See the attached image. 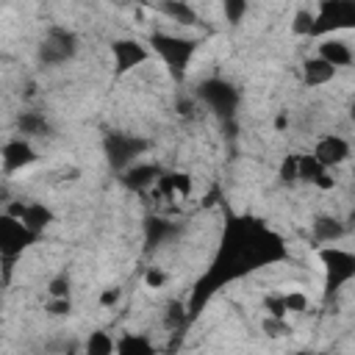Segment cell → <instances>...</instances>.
Here are the masks:
<instances>
[{
    "label": "cell",
    "mask_w": 355,
    "mask_h": 355,
    "mask_svg": "<svg viewBox=\"0 0 355 355\" xmlns=\"http://www.w3.org/2000/svg\"><path fill=\"white\" fill-rule=\"evenodd\" d=\"M144 283H147V288H161V286L166 283V275H164L158 266H150L147 275H144Z\"/></svg>",
    "instance_id": "cell-32"
},
{
    "label": "cell",
    "mask_w": 355,
    "mask_h": 355,
    "mask_svg": "<svg viewBox=\"0 0 355 355\" xmlns=\"http://www.w3.org/2000/svg\"><path fill=\"white\" fill-rule=\"evenodd\" d=\"M36 241H39V236L33 230H28L19 219H14L8 214L0 216V252H3V261H17Z\"/></svg>",
    "instance_id": "cell-8"
},
{
    "label": "cell",
    "mask_w": 355,
    "mask_h": 355,
    "mask_svg": "<svg viewBox=\"0 0 355 355\" xmlns=\"http://www.w3.org/2000/svg\"><path fill=\"white\" fill-rule=\"evenodd\" d=\"M263 333H266V336H272V338H280V336L291 333V327H288V322H286V319L266 316V319H263Z\"/></svg>",
    "instance_id": "cell-30"
},
{
    "label": "cell",
    "mask_w": 355,
    "mask_h": 355,
    "mask_svg": "<svg viewBox=\"0 0 355 355\" xmlns=\"http://www.w3.org/2000/svg\"><path fill=\"white\" fill-rule=\"evenodd\" d=\"M150 50L164 61V67L172 72V78H183L194 53H197V42L189 36H178V33H166V31H155L150 36Z\"/></svg>",
    "instance_id": "cell-2"
},
{
    "label": "cell",
    "mask_w": 355,
    "mask_h": 355,
    "mask_svg": "<svg viewBox=\"0 0 355 355\" xmlns=\"http://www.w3.org/2000/svg\"><path fill=\"white\" fill-rule=\"evenodd\" d=\"M119 297H122V288L119 286H111V288H103V294H100V308H114L116 302H119Z\"/></svg>",
    "instance_id": "cell-31"
},
{
    "label": "cell",
    "mask_w": 355,
    "mask_h": 355,
    "mask_svg": "<svg viewBox=\"0 0 355 355\" xmlns=\"http://www.w3.org/2000/svg\"><path fill=\"white\" fill-rule=\"evenodd\" d=\"M111 58H114V75L122 78V75L133 72L136 67H141L150 58V50L139 39H114L111 42Z\"/></svg>",
    "instance_id": "cell-10"
},
{
    "label": "cell",
    "mask_w": 355,
    "mask_h": 355,
    "mask_svg": "<svg viewBox=\"0 0 355 355\" xmlns=\"http://www.w3.org/2000/svg\"><path fill=\"white\" fill-rule=\"evenodd\" d=\"M275 125H277V130H283V128L288 125V119H286V116H277V122H275Z\"/></svg>",
    "instance_id": "cell-36"
},
{
    "label": "cell",
    "mask_w": 355,
    "mask_h": 355,
    "mask_svg": "<svg viewBox=\"0 0 355 355\" xmlns=\"http://www.w3.org/2000/svg\"><path fill=\"white\" fill-rule=\"evenodd\" d=\"M347 222H349V225H355V211L349 214V219H347Z\"/></svg>",
    "instance_id": "cell-38"
},
{
    "label": "cell",
    "mask_w": 355,
    "mask_h": 355,
    "mask_svg": "<svg viewBox=\"0 0 355 355\" xmlns=\"http://www.w3.org/2000/svg\"><path fill=\"white\" fill-rule=\"evenodd\" d=\"M72 311V302L69 300H50L47 302V313L50 316H67Z\"/></svg>",
    "instance_id": "cell-33"
},
{
    "label": "cell",
    "mask_w": 355,
    "mask_h": 355,
    "mask_svg": "<svg viewBox=\"0 0 355 355\" xmlns=\"http://www.w3.org/2000/svg\"><path fill=\"white\" fill-rule=\"evenodd\" d=\"M17 130L22 133V139H42V136H47L50 133V122H47V116L42 114V111H22L19 116H17Z\"/></svg>",
    "instance_id": "cell-18"
},
{
    "label": "cell",
    "mask_w": 355,
    "mask_h": 355,
    "mask_svg": "<svg viewBox=\"0 0 355 355\" xmlns=\"http://www.w3.org/2000/svg\"><path fill=\"white\" fill-rule=\"evenodd\" d=\"M277 178L283 183H300V153H291L280 161V169H277Z\"/></svg>",
    "instance_id": "cell-24"
},
{
    "label": "cell",
    "mask_w": 355,
    "mask_h": 355,
    "mask_svg": "<svg viewBox=\"0 0 355 355\" xmlns=\"http://www.w3.org/2000/svg\"><path fill=\"white\" fill-rule=\"evenodd\" d=\"M3 214L19 219V222H22L28 230H33L36 236H42V233L55 222L53 208H47L44 202H36V200H17V202H8Z\"/></svg>",
    "instance_id": "cell-9"
},
{
    "label": "cell",
    "mask_w": 355,
    "mask_h": 355,
    "mask_svg": "<svg viewBox=\"0 0 355 355\" xmlns=\"http://www.w3.org/2000/svg\"><path fill=\"white\" fill-rule=\"evenodd\" d=\"M283 302H286V311H288V313H302V311L308 308V297H305L300 288L283 291Z\"/></svg>",
    "instance_id": "cell-28"
},
{
    "label": "cell",
    "mask_w": 355,
    "mask_h": 355,
    "mask_svg": "<svg viewBox=\"0 0 355 355\" xmlns=\"http://www.w3.org/2000/svg\"><path fill=\"white\" fill-rule=\"evenodd\" d=\"M263 311H266V316H275V319H286L288 316L283 294H266L263 297Z\"/></svg>",
    "instance_id": "cell-29"
},
{
    "label": "cell",
    "mask_w": 355,
    "mask_h": 355,
    "mask_svg": "<svg viewBox=\"0 0 355 355\" xmlns=\"http://www.w3.org/2000/svg\"><path fill=\"white\" fill-rule=\"evenodd\" d=\"M172 236H178V225L169 222V219H161V216H153L144 222V241L147 247H158L164 241H169Z\"/></svg>",
    "instance_id": "cell-20"
},
{
    "label": "cell",
    "mask_w": 355,
    "mask_h": 355,
    "mask_svg": "<svg viewBox=\"0 0 355 355\" xmlns=\"http://www.w3.org/2000/svg\"><path fill=\"white\" fill-rule=\"evenodd\" d=\"M155 11H161V14H164L169 22H175V25H194V22H197V11H194V6L180 3V0L158 3Z\"/></svg>",
    "instance_id": "cell-21"
},
{
    "label": "cell",
    "mask_w": 355,
    "mask_h": 355,
    "mask_svg": "<svg viewBox=\"0 0 355 355\" xmlns=\"http://www.w3.org/2000/svg\"><path fill=\"white\" fill-rule=\"evenodd\" d=\"M316 55H319V58H324L327 64H333L336 69H341V67H349V64L355 61V53H352V47H349L347 42L336 39V36H327V39H322V42H319V50H316Z\"/></svg>",
    "instance_id": "cell-15"
},
{
    "label": "cell",
    "mask_w": 355,
    "mask_h": 355,
    "mask_svg": "<svg viewBox=\"0 0 355 355\" xmlns=\"http://www.w3.org/2000/svg\"><path fill=\"white\" fill-rule=\"evenodd\" d=\"M158 178H161V169L155 166V164H133L130 169H125L122 175H119V180H122V186L125 189H130V191H144V189H150V186H155L158 183Z\"/></svg>",
    "instance_id": "cell-13"
},
{
    "label": "cell",
    "mask_w": 355,
    "mask_h": 355,
    "mask_svg": "<svg viewBox=\"0 0 355 355\" xmlns=\"http://www.w3.org/2000/svg\"><path fill=\"white\" fill-rule=\"evenodd\" d=\"M311 233H313V241L330 247V244H336V241H341L347 236V225L333 214H322V216H316L311 222Z\"/></svg>",
    "instance_id": "cell-14"
},
{
    "label": "cell",
    "mask_w": 355,
    "mask_h": 355,
    "mask_svg": "<svg viewBox=\"0 0 355 355\" xmlns=\"http://www.w3.org/2000/svg\"><path fill=\"white\" fill-rule=\"evenodd\" d=\"M116 355H155V344L147 333H122L116 338Z\"/></svg>",
    "instance_id": "cell-19"
},
{
    "label": "cell",
    "mask_w": 355,
    "mask_h": 355,
    "mask_svg": "<svg viewBox=\"0 0 355 355\" xmlns=\"http://www.w3.org/2000/svg\"><path fill=\"white\" fill-rule=\"evenodd\" d=\"M247 11H250V6H247L244 0H225V3H222V14H225V19H227L230 25L241 22V19L247 17Z\"/></svg>",
    "instance_id": "cell-26"
},
{
    "label": "cell",
    "mask_w": 355,
    "mask_h": 355,
    "mask_svg": "<svg viewBox=\"0 0 355 355\" xmlns=\"http://www.w3.org/2000/svg\"><path fill=\"white\" fill-rule=\"evenodd\" d=\"M36 158L39 155H36L33 144L28 139H22V136H14V139H8L3 144V169H6V175L19 172V169L36 164Z\"/></svg>",
    "instance_id": "cell-12"
},
{
    "label": "cell",
    "mask_w": 355,
    "mask_h": 355,
    "mask_svg": "<svg viewBox=\"0 0 355 355\" xmlns=\"http://www.w3.org/2000/svg\"><path fill=\"white\" fill-rule=\"evenodd\" d=\"M319 261L324 266V297H336L355 277V252L344 247H322Z\"/></svg>",
    "instance_id": "cell-3"
},
{
    "label": "cell",
    "mask_w": 355,
    "mask_h": 355,
    "mask_svg": "<svg viewBox=\"0 0 355 355\" xmlns=\"http://www.w3.org/2000/svg\"><path fill=\"white\" fill-rule=\"evenodd\" d=\"M324 172H327V169H324L311 153H302V155H300V183H311V186H313Z\"/></svg>",
    "instance_id": "cell-23"
},
{
    "label": "cell",
    "mask_w": 355,
    "mask_h": 355,
    "mask_svg": "<svg viewBox=\"0 0 355 355\" xmlns=\"http://www.w3.org/2000/svg\"><path fill=\"white\" fill-rule=\"evenodd\" d=\"M313 186H316V189H333V186H336V178H330V172H324Z\"/></svg>",
    "instance_id": "cell-34"
},
{
    "label": "cell",
    "mask_w": 355,
    "mask_h": 355,
    "mask_svg": "<svg viewBox=\"0 0 355 355\" xmlns=\"http://www.w3.org/2000/svg\"><path fill=\"white\" fill-rule=\"evenodd\" d=\"M313 22H316V11H311V8H300V11H297V17H294L291 31H294L297 36H311Z\"/></svg>",
    "instance_id": "cell-25"
},
{
    "label": "cell",
    "mask_w": 355,
    "mask_h": 355,
    "mask_svg": "<svg viewBox=\"0 0 355 355\" xmlns=\"http://www.w3.org/2000/svg\"><path fill=\"white\" fill-rule=\"evenodd\" d=\"M191 186L194 183H191V178L186 172H161L158 183L153 189H155V194H164L169 200H183V197L191 194Z\"/></svg>",
    "instance_id": "cell-16"
},
{
    "label": "cell",
    "mask_w": 355,
    "mask_h": 355,
    "mask_svg": "<svg viewBox=\"0 0 355 355\" xmlns=\"http://www.w3.org/2000/svg\"><path fill=\"white\" fill-rule=\"evenodd\" d=\"M147 150H150V141L141 136H133V133L114 130V133H105V139H103V153H105L111 169L119 175L125 169H130L133 164H139V155H144Z\"/></svg>",
    "instance_id": "cell-5"
},
{
    "label": "cell",
    "mask_w": 355,
    "mask_h": 355,
    "mask_svg": "<svg viewBox=\"0 0 355 355\" xmlns=\"http://www.w3.org/2000/svg\"><path fill=\"white\" fill-rule=\"evenodd\" d=\"M336 72L338 69L333 64H327L324 58H319V55H311V58L302 61V80H305V86H324V83H330L336 78Z\"/></svg>",
    "instance_id": "cell-17"
},
{
    "label": "cell",
    "mask_w": 355,
    "mask_h": 355,
    "mask_svg": "<svg viewBox=\"0 0 355 355\" xmlns=\"http://www.w3.org/2000/svg\"><path fill=\"white\" fill-rule=\"evenodd\" d=\"M83 355H116V338L108 330H92L83 341Z\"/></svg>",
    "instance_id": "cell-22"
},
{
    "label": "cell",
    "mask_w": 355,
    "mask_h": 355,
    "mask_svg": "<svg viewBox=\"0 0 355 355\" xmlns=\"http://www.w3.org/2000/svg\"><path fill=\"white\" fill-rule=\"evenodd\" d=\"M286 258H288V250L275 230H269L263 222H258L252 216H230L225 222L222 244H219V252H216L211 269L194 286L189 313L194 316L205 305V300L225 283H230L241 275H250L261 266L286 261Z\"/></svg>",
    "instance_id": "cell-1"
},
{
    "label": "cell",
    "mask_w": 355,
    "mask_h": 355,
    "mask_svg": "<svg viewBox=\"0 0 355 355\" xmlns=\"http://www.w3.org/2000/svg\"><path fill=\"white\" fill-rule=\"evenodd\" d=\"M313 11H316V22L311 31L313 39H327L336 31L355 28V0H324Z\"/></svg>",
    "instance_id": "cell-6"
},
{
    "label": "cell",
    "mask_w": 355,
    "mask_h": 355,
    "mask_svg": "<svg viewBox=\"0 0 355 355\" xmlns=\"http://www.w3.org/2000/svg\"><path fill=\"white\" fill-rule=\"evenodd\" d=\"M178 111H180L183 116H191V111H194V100H180V105H178Z\"/></svg>",
    "instance_id": "cell-35"
},
{
    "label": "cell",
    "mask_w": 355,
    "mask_h": 355,
    "mask_svg": "<svg viewBox=\"0 0 355 355\" xmlns=\"http://www.w3.org/2000/svg\"><path fill=\"white\" fill-rule=\"evenodd\" d=\"M69 286H72L69 275H55V277L47 283V294H50V300H69Z\"/></svg>",
    "instance_id": "cell-27"
},
{
    "label": "cell",
    "mask_w": 355,
    "mask_h": 355,
    "mask_svg": "<svg viewBox=\"0 0 355 355\" xmlns=\"http://www.w3.org/2000/svg\"><path fill=\"white\" fill-rule=\"evenodd\" d=\"M349 153H352L349 141H347L344 136H338V133H327V136H322V139L313 144V150H311V155H313L324 169L341 166V164L349 158Z\"/></svg>",
    "instance_id": "cell-11"
},
{
    "label": "cell",
    "mask_w": 355,
    "mask_h": 355,
    "mask_svg": "<svg viewBox=\"0 0 355 355\" xmlns=\"http://www.w3.org/2000/svg\"><path fill=\"white\" fill-rule=\"evenodd\" d=\"M197 100H200L208 111H214L222 122H227V119L236 116V108H239V103H241V94H239V89H236L230 80H225V78H205V80L197 86Z\"/></svg>",
    "instance_id": "cell-4"
},
{
    "label": "cell",
    "mask_w": 355,
    "mask_h": 355,
    "mask_svg": "<svg viewBox=\"0 0 355 355\" xmlns=\"http://www.w3.org/2000/svg\"><path fill=\"white\" fill-rule=\"evenodd\" d=\"M349 116L355 119V97H352V103H349Z\"/></svg>",
    "instance_id": "cell-37"
},
{
    "label": "cell",
    "mask_w": 355,
    "mask_h": 355,
    "mask_svg": "<svg viewBox=\"0 0 355 355\" xmlns=\"http://www.w3.org/2000/svg\"><path fill=\"white\" fill-rule=\"evenodd\" d=\"M75 53H78V36L64 25H50L39 42L36 58L44 67H61V64L72 61Z\"/></svg>",
    "instance_id": "cell-7"
}]
</instances>
